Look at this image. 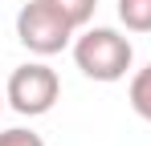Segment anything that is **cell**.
<instances>
[{
	"instance_id": "cell-1",
	"label": "cell",
	"mask_w": 151,
	"mask_h": 146,
	"mask_svg": "<svg viewBox=\"0 0 151 146\" xmlns=\"http://www.w3.org/2000/svg\"><path fill=\"white\" fill-rule=\"evenodd\" d=\"M74 61L90 81H119L135 61V49L114 28H86L74 41Z\"/></svg>"
},
{
	"instance_id": "cell-2",
	"label": "cell",
	"mask_w": 151,
	"mask_h": 146,
	"mask_svg": "<svg viewBox=\"0 0 151 146\" xmlns=\"http://www.w3.org/2000/svg\"><path fill=\"white\" fill-rule=\"evenodd\" d=\"M74 24L65 21L53 4L45 0H33L25 4L21 12H17V37H21V45L29 53H37V57H53V53H61V49L74 41Z\"/></svg>"
},
{
	"instance_id": "cell-3",
	"label": "cell",
	"mask_w": 151,
	"mask_h": 146,
	"mask_svg": "<svg viewBox=\"0 0 151 146\" xmlns=\"http://www.w3.org/2000/svg\"><path fill=\"white\" fill-rule=\"evenodd\" d=\"M57 97H61V81H57V73H53L49 65H41V61H29L21 69H12L8 85H4V101H8L17 114H25V118L49 114Z\"/></svg>"
},
{
	"instance_id": "cell-4",
	"label": "cell",
	"mask_w": 151,
	"mask_h": 146,
	"mask_svg": "<svg viewBox=\"0 0 151 146\" xmlns=\"http://www.w3.org/2000/svg\"><path fill=\"white\" fill-rule=\"evenodd\" d=\"M119 21L131 33H151V0H119Z\"/></svg>"
},
{
	"instance_id": "cell-5",
	"label": "cell",
	"mask_w": 151,
	"mask_h": 146,
	"mask_svg": "<svg viewBox=\"0 0 151 146\" xmlns=\"http://www.w3.org/2000/svg\"><path fill=\"white\" fill-rule=\"evenodd\" d=\"M131 110L143 122H151V65L131 77Z\"/></svg>"
},
{
	"instance_id": "cell-6",
	"label": "cell",
	"mask_w": 151,
	"mask_h": 146,
	"mask_svg": "<svg viewBox=\"0 0 151 146\" xmlns=\"http://www.w3.org/2000/svg\"><path fill=\"white\" fill-rule=\"evenodd\" d=\"M45 4H53L74 28H86L94 21V8H98V0H45Z\"/></svg>"
},
{
	"instance_id": "cell-7",
	"label": "cell",
	"mask_w": 151,
	"mask_h": 146,
	"mask_svg": "<svg viewBox=\"0 0 151 146\" xmlns=\"http://www.w3.org/2000/svg\"><path fill=\"white\" fill-rule=\"evenodd\" d=\"M0 146H45V142H41V134H33V130H4V134H0Z\"/></svg>"
},
{
	"instance_id": "cell-8",
	"label": "cell",
	"mask_w": 151,
	"mask_h": 146,
	"mask_svg": "<svg viewBox=\"0 0 151 146\" xmlns=\"http://www.w3.org/2000/svg\"><path fill=\"white\" fill-rule=\"evenodd\" d=\"M0 106H4V89H0Z\"/></svg>"
}]
</instances>
